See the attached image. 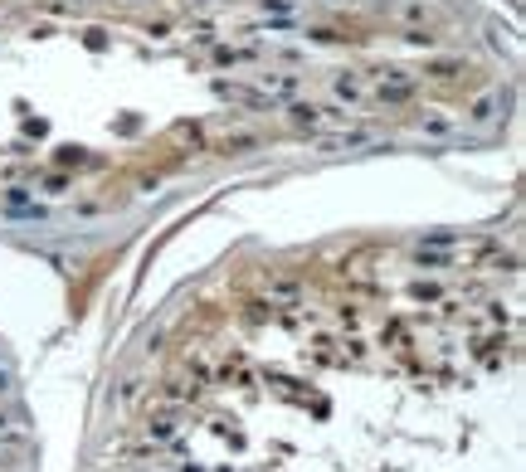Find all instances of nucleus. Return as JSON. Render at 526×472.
I'll use <instances>...</instances> for the list:
<instances>
[{
	"label": "nucleus",
	"mask_w": 526,
	"mask_h": 472,
	"mask_svg": "<svg viewBox=\"0 0 526 472\" xmlns=\"http://www.w3.org/2000/svg\"><path fill=\"white\" fill-rule=\"evenodd\" d=\"M185 423V409H176V404H156V414H151V423H146V433L156 438V443H166V438H176V428Z\"/></svg>",
	"instance_id": "obj_1"
},
{
	"label": "nucleus",
	"mask_w": 526,
	"mask_h": 472,
	"mask_svg": "<svg viewBox=\"0 0 526 472\" xmlns=\"http://www.w3.org/2000/svg\"><path fill=\"white\" fill-rule=\"evenodd\" d=\"M502 107H507V98H502V93H482V98H477V103L468 107V122L487 132V127H497V117H502Z\"/></svg>",
	"instance_id": "obj_2"
},
{
	"label": "nucleus",
	"mask_w": 526,
	"mask_h": 472,
	"mask_svg": "<svg viewBox=\"0 0 526 472\" xmlns=\"http://www.w3.org/2000/svg\"><path fill=\"white\" fill-rule=\"evenodd\" d=\"M375 98L380 103H405V98H414V78L409 73H385V78H375Z\"/></svg>",
	"instance_id": "obj_3"
},
{
	"label": "nucleus",
	"mask_w": 526,
	"mask_h": 472,
	"mask_svg": "<svg viewBox=\"0 0 526 472\" xmlns=\"http://www.w3.org/2000/svg\"><path fill=\"white\" fill-rule=\"evenodd\" d=\"M327 117H332V107H312V103H293L288 107V122L293 127H322Z\"/></svg>",
	"instance_id": "obj_4"
},
{
	"label": "nucleus",
	"mask_w": 526,
	"mask_h": 472,
	"mask_svg": "<svg viewBox=\"0 0 526 472\" xmlns=\"http://www.w3.org/2000/svg\"><path fill=\"white\" fill-rule=\"evenodd\" d=\"M395 20H429V6H419V0H405V6H390Z\"/></svg>",
	"instance_id": "obj_5"
},
{
	"label": "nucleus",
	"mask_w": 526,
	"mask_h": 472,
	"mask_svg": "<svg viewBox=\"0 0 526 472\" xmlns=\"http://www.w3.org/2000/svg\"><path fill=\"white\" fill-rule=\"evenodd\" d=\"M448 132H453V117H443V112L424 117V137H448Z\"/></svg>",
	"instance_id": "obj_6"
},
{
	"label": "nucleus",
	"mask_w": 526,
	"mask_h": 472,
	"mask_svg": "<svg viewBox=\"0 0 526 472\" xmlns=\"http://www.w3.org/2000/svg\"><path fill=\"white\" fill-rule=\"evenodd\" d=\"M239 146H258V137L253 132H239V137H224L219 141V151H239Z\"/></svg>",
	"instance_id": "obj_7"
},
{
	"label": "nucleus",
	"mask_w": 526,
	"mask_h": 472,
	"mask_svg": "<svg viewBox=\"0 0 526 472\" xmlns=\"http://www.w3.org/2000/svg\"><path fill=\"white\" fill-rule=\"evenodd\" d=\"M337 98L356 103V98H361V83H356V78H337Z\"/></svg>",
	"instance_id": "obj_8"
},
{
	"label": "nucleus",
	"mask_w": 526,
	"mask_h": 472,
	"mask_svg": "<svg viewBox=\"0 0 526 472\" xmlns=\"http://www.w3.org/2000/svg\"><path fill=\"white\" fill-rule=\"evenodd\" d=\"M429 69H434V73H443V78H448V73H458V59H439V64H429Z\"/></svg>",
	"instance_id": "obj_9"
},
{
	"label": "nucleus",
	"mask_w": 526,
	"mask_h": 472,
	"mask_svg": "<svg viewBox=\"0 0 526 472\" xmlns=\"http://www.w3.org/2000/svg\"><path fill=\"white\" fill-rule=\"evenodd\" d=\"M0 394H10V375H0Z\"/></svg>",
	"instance_id": "obj_10"
}]
</instances>
